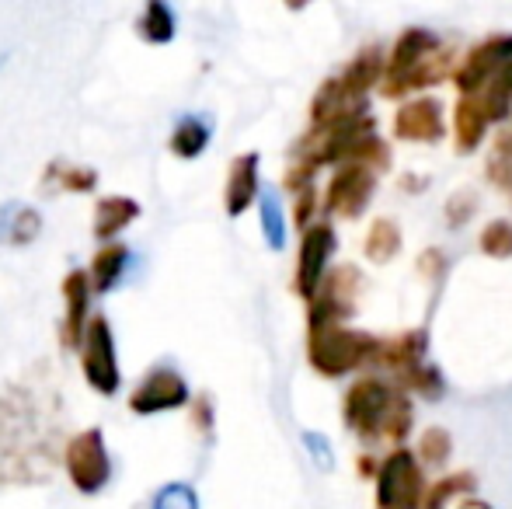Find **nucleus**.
<instances>
[{"instance_id":"1","label":"nucleus","mask_w":512,"mask_h":509,"mask_svg":"<svg viewBox=\"0 0 512 509\" xmlns=\"http://www.w3.org/2000/svg\"><path fill=\"white\" fill-rule=\"evenodd\" d=\"M345 426L363 440H405L411 429V408L405 398L380 381H359L345 394Z\"/></svg>"},{"instance_id":"2","label":"nucleus","mask_w":512,"mask_h":509,"mask_svg":"<svg viewBox=\"0 0 512 509\" xmlns=\"http://www.w3.org/2000/svg\"><path fill=\"white\" fill-rule=\"evenodd\" d=\"M377 349L380 342L363 332H349L342 325H310L307 356L310 367L324 377H342L366 360H377Z\"/></svg>"},{"instance_id":"3","label":"nucleus","mask_w":512,"mask_h":509,"mask_svg":"<svg viewBox=\"0 0 512 509\" xmlns=\"http://www.w3.org/2000/svg\"><path fill=\"white\" fill-rule=\"evenodd\" d=\"M81 370L84 381L91 384V391L112 398L122 387V370H119V353H115V335L105 314H95L88 321V332L81 342Z\"/></svg>"},{"instance_id":"4","label":"nucleus","mask_w":512,"mask_h":509,"mask_svg":"<svg viewBox=\"0 0 512 509\" xmlns=\"http://www.w3.org/2000/svg\"><path fill=\"white\" fill-rule=\"evenodd\" d=\"M67 475L81 496H98L112 482V457L102 426H91L67 443Z\"/></svg>"},{"instance_id":"5","label":"nucleus","mask_w":512,"mask_h":509,"mask_svg":"<svg viewBox=\"0 0 512 509\" xmlns=\"http://www.w3.org/2000/svg\"><path fill=\"white\" fill-rule=\"evenodd\" d=\"M192 391H189V381L178 374L171 363H157V367L147 370L136 391L129 394V412L133 415H161V412H175V408L189 405Z\"/></svg>"},{"instance_id":"6","label":"nucleus","mask_w":512,"mask_h":509,"mask_svg":"<svg viewBox=\"0 0 512 509\" xmlns=\"http://www.w3.org/2000/svg\"><path fill=\"white\" fill-rule=\"evenodd\" d=\"M377 509H422V471L408 450H394L380 468Z\"/></svg>"},{"instance_id":"7","label":"nucleus","mask_w":512,"mask_h":509,"mask_svg":"<svg viewBox=\"0 0 512 509\" xmlns=\"http://www.w3.org/2000/svg\"><path fill=\"white\" fill-rule=\"evenodd\" d=\"M512 63V35H495V39L481 42L467 53V63L457 70V88L464 91V98H471L474 91L488 88L495 77Z\"/></svg>"},{"instance_id":"8","label":"nucleus","mask_w":512,"mask_h":509,"mask_svg":"<svg viewBox=\"0 0 512 509\" xmlns=\"http://www.w3.org/2000/svg\"><path fill=\"white\" fill-rule=\"evenodd\" d=\"M331 252H335V231L328 224L307 227L304 245H300V262H297V293L307 300L317 297V286L324 279V265H328Z\"/></svg>"},{"instance_id":"9","label":"nucleus","mask_w":512,"mask_h":509,"mask_svg":"<svg viewBox=\"0 0 512 509\" xmlns=\"http://www.w3.org/2000/svg\"><path fill=\"white\" fill-rule=\"evenodd\" d=\"M373 175L366 164H342L328 185V210L342 217H359L363 206L370 203Z\"/></svg>"},{"instance_id":"10","label":"nucleus","mask_w":512,"mask_h":509,"mask_svg":"<svg viewBox=\"0 0 512 509\" xmlns=\"http://www.w3.org/2000/svg\"><path fill=\"white\" fill-rule=\"evenodd\" d=\"M95 293L91 286V272L84 269H70L67 279H63V300H67V318H63V346L77 349L84 342V332H88V300Z\"/></svg>"},{"instance_id":"11","label":"nucleus","mask_w":512,"mask_h":509,"mask_svg":"<svg viewBox=\"0 0 512 509\" xmlns=\"http://www.w3.org/2000/svg\"><path fill=\"white\" fill-rule=\"evenodd\" d=\"M394 136L398 140H439L443 136V105L436 98H418L408 102L394 116Z\"/></svg>"},{"instance_id":"12","label":"nucleus","mask_w":512,"mask_h":509,"mask_svg":"<svg viewBox=\"0 0 512 509\" xmlns=\"http://www.w3.org/2000/svg\"><path fill=\"white\" fill-rule=\"evenodd\" d=\"M262 196L258 189V154H241L234 157L227 175V189H223V206H227V217H241L255 199Z\"/></svg>"},{"instance_id":"13","label":"nucleus","mask_w":512,"mask_h":509,"mask_svg":"<svg viewBox=\"0 0 512 509\" xmlns=\"http://www.w3.org/2000/svg\"><path fill=\"white\" fill-rule=\"evenodd\" d=\"M42 234V213L28 203H11L0 206V245L4 248H28L35 245Z\"/></svg>"},{"instance_id":"14","label":"nucleus","mask_w":512,"mask_h":509,"mask_svg":"<svg viewBox=\"0 0 512 509\" xmlns=\"http://www.w3.org/2000/svg\"><path fill=\"white\" fill-rule=\"evenodd\" d=\"M209 140H213V119L199 116V112H185V116L175 119V129H171V154L182 157V161H196V157L206 154Z\"/></svg>"},{"instance_id":"15","label":"nucleus","mask_w":512,"mask_h":509,"mask_svg":"<svg viewBox=\"0 0 512 509\" xmlns=\"http://www.w3.org/2000/svg\"><path fill=\"white\" fill-rule=\"evenodd\" d=\"M140 217V203L129 196H102L95 206V238L112 241L115 234L126 231L133 220Z\"/></svg>"},{"instance_id":"16","label":"nucleus","mask_w":512,"mask_h":509,"mask_svg":"<svg viewBox=\"0 0 512 509\" xmlns=\"http://www.w3.org/2000/svg\"><path fill=\"white\" fill-rule=\"evenodd\" d=\"M129 262H133V252L126 245H119V241L102 245V252L91 262V286H95V293H112L126 279Z\"/></svg>"},{"instance_id":"17","label":"nucleus","mask_w":512,"mask_h":509,"mask_svg":"<svg viewBox=\"0 0 512 509\" xmlns=\"http://www.w3.org/2000/svg\"><path fill=\"white\" fill-rule=\"evenodd\" d=\"M175 32H178V14L164 0H150L140 18H136V35L143 42H150V46H168L175 39Z\"/></svg>"},{"instance_id":"18","label":"nucleus","mask_w":512,"mask_h":509,"mask_svg":"<svg viewBox=\"0 0 512 509\" xmlns=\"http://www.w3.org/2000/svg\"><path fill=\"white\" fill-rule=\"evenodd\" d=\"M436 35H429L425 28H408L405 35L398 39V46H394V56H391V67H387V81H394V77L408 74L415 63H422L425 56L436 49Z\"/></svg>"},{"instance_id":"19","label":"nucleus","mask_w":512,"mask_h":509,"mask_svg":"<svg viewBox=\"0 0 512 509\" xmlns=\"http://www.w3.org/2000/svg\"><path fill=\"white\" fill-rule=\"evenodd\" d=\"M422 353H425V335L408 332V335H398V339H391V342H380L377 363L380 367H394V370H411V367L422 363Z\"/></svg>"},{"instance_id":"20","label":"nucleus","mask_w":512,"mask_h":509,"mask_svg":"<svg viewBox=\"0 0 512 509\" xmlns=\"http://www.w3.org/2000/svg\"><path fill=\"white\" fill-rule=\"evenodd\" d=\"M453 126H457V140H460V150H474L485 136V126H488V116L481 109L478 98H464L453 112Z\"/></svg>"},{"instance_id":"21","label":"nucleus","mask_w":512,"mask_h":509,"mask_svg":"<svg viewBox=\"0 0 512 509\" xmlns=\"http://www.w3.org/2000/svg\"><path fill=\"white\" fill-rule=\"evenodd\" d=\"M258 213H262L265 245H269L272 252H283L286 248V213H283V203H279L276 189H262V196H258Z\"/></svg>"},{"instance_id":"22","label":"nucleus","mask_w":512,"mask_h":509,"mask_svg":"<svg viewBox=\"0 0 512 509\" xmlns=\"http://www.w3.org/2000/svg\"><path fill=\"white\" fill-rule=\"evenodd\" d=\"M481 109H485L488 119H506L509 116V105H512V63L488 84L485 91L478 95Z\"/></svg>"},{"instance_id":"23","label":"nucleus","mask_w":512,"mask_h":509,"mask_svg":"<svg viewBox=\"0 0 512 509\" xmlns=\"http://www.w3.org/2000/svg\"><path fill=\"white\" fill-rule=\"evenodd\" d=\"M398 248H401V231L391 220H377V224L370 227V234H366V255H370L373 262H387V258H394Z\"/></svg>"},{"instance_id":"24","label":"nucleus","mask_w":512,"mask_h":509,"mask_svg":"<svg viewBox=\"0 0 512 509\" xmlns=\"http://www.w3.org/2000/svg\"><path fill=\"white\" fill-rule=\"evenodd\" d=\"M377 77H380V53L377 49H366V53H359L356 60L349 63V70L342 74V81L349 84L356 95H366V88H370Z\"/></svg>"},{"instance_id":"25","label":"nucleus","mask_w":512,"mask_h":509,"mask_svg":"<svg viewBox=\"0 0 512 509\" xmlns=\"http://www.w3.org/2000/svg\"><path fill=\"white\" fill-rule=\"evenodd\" d=\"M49 178H56V182H60V189H67V192H91L98 185L95 168H77V164H63V161L49 164L46 182H49Z\"/></svg>"},{"instance_id":"26","label":"nucleus","mask_w":512,"mask_h":509,"mask_svg":"<svg viewBox=\"0 0 512 509\" xmlns=\"http://www.w3.org/2000/svg\"><path fill=\"white\" fill-rule=\"evenodd\" d=\"M150 509H199V496L189 482H168L154 496Z\"/></svg>"},{"instance_id":"27","label":"nucleus","mask_w":512,"mask_h":509,"mask_svg":"<svg viewBox=\"0 0 512 509\" xmlns=\"http://www.w3.org/2000/svg\"><path fill=\"white\" fill-rule=\"evenodd\" d=\"M467 489H474V478L467 475V471H464V475H446L443 482H436L429 489L422 509H443L453 496H460V492H467Z\"/></svg>"},{"instance_id":"28","label":"nucleus","mask_w":512,"mask_h":509,"mask_svg":"<svg viewBox=\"0 0 512 509\" xmlns=\"http://www.w3.org/2000/svg\"><path fill=\"white\" fill-rule=\"evenodd\" d=\"M481 252L492 258H509L512 255V224L509 220H492L481 231Z\"/></svg>"},{"instance_id":"29","label":"nucleus","mask_w":512,"mask_h":509,"mask_svg":"<svg viewBox=\"0 0 512 509\" xmlns=\"http://www.w3.org/2000/svg\"><path fill=\"white\" fill-rule=\"evenodd\" d=\"M488 175L502 185V189H512V136H502L495 143V154L488 161Z\"/></svg>"},{"instance_id":"30","label":"nucleus","mask_w":512,"mask_h":509,"mask_svg":"<svg viewBox=\"0 0 512 509\" xmlns=\"http://www.w3.org/2000/svg\"><path fill=\"white\" fill-rule=\"evenodd\" d=\"M408 387H415V391L429 394V398H439V391H443V381H439V374L432 367H425V363H418V367L405 370V377H401Z\"/></svg>"},{"instance_id":"31","label":"nucleus","mask_w":512,"mask_h":509,"mask_svg":"<svg viewBox=\"0 0 512 509\" xmlns=\"http://www.w3.org/2000/svg\"><path fill=\"white\" fill-rule=\"evenodd\" d=\"M446 454H450V433H446V429H425L422 433L425 464H443Z\"/></svg>"},{"instance_id":"32","label":"nucleus","mask_w":512,"mask_h":509,"mask_svg":"<svg viewBox=\"0 0 512 509\" xmlns=\"http://www.w3.org/2000/svg\"><path fill=\"white\" fill-rule=\"evenodd\" d=\"M304 443H307V454L314 457L317 468H321V471H331V464H335V454H331L328 436H321V433H304Z\"/></svg>"},{"instance_id":"33","label":"nucleus","mask_w":512,"mask_h":509,"mask_svg":"<svg viewBox=\"0 0 512 509\" xmlns=\"http://www.w3.org/2000/svg\"><path fill=\"white\" fill-rule=\"evenodd\" d=\"M314 196H317L314 185H304V189H300V196H297V224H307V220H310V210L317 206Z\"/></svg>"},{"instance_id":"34","label":"nucleus","mask_w":512,"mask_h":509,"mask_svg":"<svg viewBox=\"0 0 512 509\" xmlns=\"http://www.w3.org/2000/svg\"><path fill=\"white\" fill-rule=\"evenodd\" d=\"M196 422H199V429H206V433H209V426H213V419H209V398H206V394L196 401Z\"/></svg>"},{"instance_id":"35","label":"nucleus","mask_w":512,"mask_h":509,"mask_svg":"<svg viewBox=\"0 0 512 509\" xmlns=\"http://www.w3.org/2000/svg\"><path fill=\"white\" fill-rule=\"evenodd\" d=\"M460 509H488V506H485V503H464Z\"/></svg>"}]
</instances>
